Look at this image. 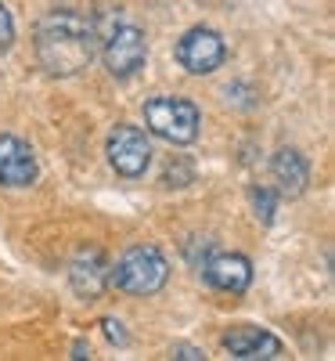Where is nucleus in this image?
<instances>
[{"label": "nucleus", "instance_id": "obj_14", "mask_svg": "<svg viewBox=\"0 0 335 361\" xmlns=\"http://www.w3.org/2000/svg\"><path fill=\"white\" fill-rule=\"evenodd\" d=\"M249 83H227L224 87V98H227V105H241V109H249V105H256V98L249 94Z\"/></svg>", "mask_w": 335, "mask_h": 361}, {"label": "nucleus", "instance_id": "obj_8", "mask_svg": "<svg viewBox=\"0 0 335 361\" xmlns=\"http://www.w3.org/2000/svg\"><path fill=\"white\" fill-rule=\"evenodd\" d=\"M198 271H202V279L217 293L241 296V293L253 286V264H249V257H241V253H220V250H213Z\"/></svg>", "mask_w": 335, "mask_h": 361}, {"label": "nucleus", "instance_id": "obj_1", "mask_svg": "<svg viewBox=\"0 0 335 361\" xmlns=\"http://www.w3.org/2000/svg\"><path fill=\"white\" fill-rule=\"evenodd\" d=\"M33 47H37V62L44 66L47 76L69 80L80 76L98 54V40H94V25L90 18H83L72 8H54L37 22L33 33Z\"/></svg>", "mask_w": 335, "mask_h": 361}, {"label": "nucleus", "instance_id": "obj_4", "mask_svg": "<svg viewBox=\"0 0 335 361\" xmlns=\"http://www.w3.org/2000/svg\"><path fill=\"white\" fill-rule=\"evenodd\" d=\"M141 112H144L148 134H156L170 145H195V137L202 130V112L188 98L159 94V98H148Z\"/></svg>", "mask_w": 335, "mask_h": 361}, {"label": "nucleus", "instance_id": "obj_15", "mask_svg": "<svg viewBox=\"0 0 335 361\" xmlns=\"http://www.w3.org/2000/svg\"><path fill=\"white\" fill-rule=\"evenodd\" d=\"M163 180H166V188H180V185H188V180H195V170L188 166V163H170L166 166V173H163Z\"/></svg>", "mask_w": 335, "mask_h": 361}, {"label": "nucleus", "instance_id": "obj_7", "mask_svg": "<svg viewBox=\"0 0 335 361\" xmlns=\"http://www.w3.org/2000/svg\"><path fill=\"white\" fill-rule=\"evenodd\" d=\"M40 177V163L33 145L15 137V134H0V185L4 188H29Z\"/></svg>", "mask_w": 335, "mask_h": 361}, {"label": "nucleus", "instance_id": "obj_9", "mask_svg": "<svg viewBox=\"0 0 335 361\" xmlns=\"http://www.w3.org/2000/svg\"><path fill=\"white\" fill-rule=\"evenodd\" d=\"M224 350L238 361H260V357L274 361V357L285 354L282 340L274 333H267V329H260V325H238L231 333H224Z\"/></svg>", "mask_w": 335, "mask_h": 361}, {"label": "nucleus", "instance_id": "obj_6", "mask_svg": "<svg viewBox=\"0 0 335 361\" xmlns=\"http://www.w3.org/2000/svg\"><path fill=\"white\" fill-rule=\"evenodd\" d=\"M105 152H108V166L119 177H130V180L144 177V170L151 163V145H148L144 130L134 123H115L105 141Z\"/></svg>", "mask_w": 335, "mask_h": 361}, {"label": "nucleus", "instance_id": "obj_11", "mask_svg": "<svg viewBox=\"0 0 335 361\" xmlns=\"http://www.w3.org/2000/svg\"><path fill=\"white\" fill-rule=\"evenodd\" d=\"M270 177L278 180V192L296 199L307 192L310 185V163L303 159V152H296V148H278L270 159Z\"/></svg>", "mask_w": 335, "mask_h": 361}, {"label": "nucleus", "instance_id": "obj_10", "mask_svg": "<svg viewBox=\"0 0 335 361\" xmlns=\"http://www.w3.org/2000/svg\"><path fill=\"white\" fill-rule=\"evenodd\" d=\"M69 286L83 300H101L108 289V260L101 250H83L69 264Z\"/></svg>", "mask_w": 335, "mask_h": 361}, {"label": "nucleus", "instance_id": "obj_18", "mask_svg": "<svg viewBox=\"0 0 335 361\" xmlns=\"http://www.w3.org/2000/svg\"><path fill=\"white\" fill-rule=\"evenodd\" d=\"M72 357H90V347H87V343L80 340V343L72 347Z\"/></svg>", "mask_w": 335, "mask_h": 361}, {"label": "nucleus", "instance_id": "obj_12", "mask_svg": "<svg viewBox=\"0 0 335 361\" xmlns=\"http://www.w3.org/2000/svg\"><path fill=\"white\" fill-rule=\"evenodd\" d=\"M249 199H253V209H256L260 224H274V217H278V195L260 185V188L249 192Z\"/></svg>", "mask_w": 335, "mask_h": 361}, {"label": "nucleus", "instance_id": "obj_16", "mask_svg": "<svg viewBox=\"0 0 335 361\" xmlns=\"http://www.w3.org/2000/svg\"><path fill=\"white\" fill-rule=\"evenodd\" d=\"M101 325H105V336H108L115 347H127V343H130L127 333H123V322H119V318H105Z\"/></svg>", "mask_w": 335, "mask_h": 361}, {"label": "nucleus", "instance_id": "obj_13", "mask_svg": "<svg viewBox=\"0 0 335 361\" xmlns=\"http://www.w3.org/2000/svg\"><path fill=\"white\" fill-rule=\"evenodd\" d=\"M11 47H15V18L8 4L0 0V51H11Z\"/></svg>", "mask_w": 335, "mask_h": 361}, {"label": "nucleus", "instance_id": "obj_2", "mask_svg": "<svg viewBox=\"0 0 335 361\" xmlns=\"http://www.w3.org/2000/svg\"><path fill=\"white\" fill-rule=\"evenodd\" d=\"M90 25H94V40H98V51H101V62H105L108 76L134 80L148 66V37H144V29L137 22H130L119 4H105Z\"/></svg>", "mask_w": 335, "mask_h": 361}, {"label": "nucleus", "instance_id": "obj_17", "mask_svg": "<svg viewBox=\"0 0 335 361\" xmlns=\"http://www.w3.org/2000/svg\"><path fill=\"white\" fill-rule=\"evenodd\" d=\"M173 357H195V361H198V357H206V354H202L198 347H173Z\"/></svg>", "mask_w": 335, "mask_h": 361}, {"label": "nucleus", "instance_id": "obj_5", "mask_svg": "<svg viewBox=\"0 0 335 361\" xmlns=\"http://www.w3.org/2000/svg\"><path fill=\"white\" fill-rule=\"evenodd\" d=\"M173 58H177V66L184 69V73H191V76H209V73H217V69L227 62V44H224V37L217 33V29L191 25L188 33L177 40Z\"/></svg>", "mask_w": 335, "mask_h": 361}, {"label": "nucleus", "instance_id": "obj_3", "mask_svg": "<svg viewBox=\"0 0 335 361\" xmlns=\"http://www.w3.org/2000/svg\"><path fill=\"white\" fill-rule=\"evenodd\" d=\"M170 282V260L159 246H130L115 264H108V286L127 296H156Z\"/></svg>", "mask_w": 335, "mask_h": 361}]
</instances>
